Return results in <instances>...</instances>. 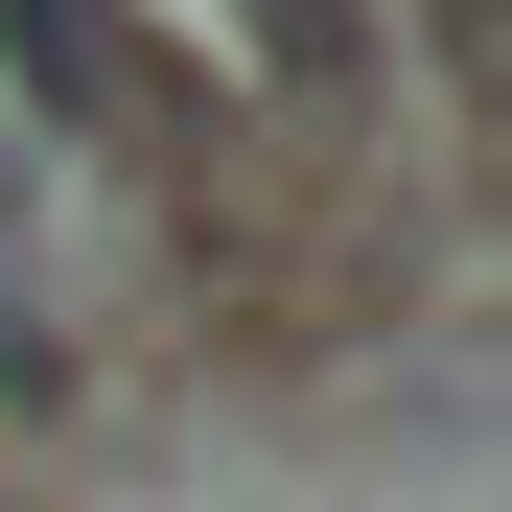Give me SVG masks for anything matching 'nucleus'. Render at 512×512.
<instances>
[{
  "instance_id": "1",
  "label": "nucleus",
  "mask_w": 512,
  "mask_h": 512,
  "mask_svg": "<svg viewBox=\"0 0 512 512\" xmlns=\"http://www.w3.org/2000/svg\"><path fill=\"white\" fill-rule=\"evenodd\" d=\"M187 94H210V47L163 24V0H0V140L24 163L163 187V163H187Z\"/></svg>"
},
{
  "instance_id": "2",
  "label": "nucleus",
  "mask_w": 512,
  "mask_h": 512,
  "mask_svg": "<svg viewBox=\"0 0 512 512\" xmlns=\"http://www.w3.org/2000/svg\"><path fill=\"white\" fill-rule=\"evenodd\" d=\"M187 47H233L256 94H303V117H350L373 94V0H163Z\"/></svg>"
},
{
  "instance_id": "3",
  "label": "nucleus",
  "mask_w": 512,
  "mask_h": 512,
  "mask_svg": "<svg viewBox=\"0 0 512 512\" xmlns=\"http://www.w3.org/2000/svg\"><path fill=\"white\" fill-rule=\"evenodd\" d=\"M0 396H47V303H0Z\"/></svg>"
},
{
  "instance_id": "4",
  "label": "nucleus",
  "mask_w": 512,
  "mask_h": 512,
  "mask_svg": "<svg viewBox=\"0 0 512 512\" xmlns=\"http://www.w3.org/2000/svg\"><path fill=\"white\" fill-rule=\"evenodd\" d=\"M0 233H24V140H0Z\"/></svg>"
}]
</instances>
